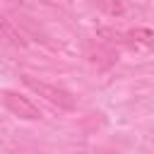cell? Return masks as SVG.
<instances>
[{
	"mask_svg": "<svg viewBox=\"0 0 154 154\" xmlns=\"http://www.w3.org/2000/svg\"><path fill=\"white\" fill-rule=\"evenodd\" d=\"M22 82H24V87H29L36 96L46 99L48 103H53V106H58V108H63V111H75V108H77V99H75L67 89H63V87H58V84L36 79V77H31V75H22Z\"/></svg>",
	"mask_w": 154,
	"mask_h": 154,
	"instance_id": "cell-1",
	"label": "cell"
},
{
	"mask_svg": "<svg viewBox=\"0 0 154 154\" xmlns=\"http://www.w3.org/2000/svg\"><path fill=\"white\" fill-rule=\"evenodd\" d=\"M0 101H2V106H5L12 116H17L19 120H38V118H41L38 106H36L29 96H24V94H19V91H14V89H2V91H0Z\"/></svg>",
	"mask_w": 154,
	"mask_h": 154,
	"instance_id": "cell-2",
	"label": "cell"
},
{
	"mask_svg": "<svg viewBox=\"0 0 154 154\" xmlns=\"http://www.w3.org/2000/svg\"><path fill=\"white\" fill-rule=\"evenodd\" d=\"M0 38H5L10 46L14 48H26V38L22 36V31L14 26L12 19H7L2 12H0Z\"/></svg>",
	"mask_w": 154,
	"mask_h": 154,
	"instance_id": "cell-3",
	"label": "cell"
},
{
	"mask_svg": "<svg viewBox=\"0 0 154 154\" xmlns=\"http://www.w3.org/2000/svg\"><path fill=\"white\" fill-rule=\"evenodd\" d=\"M128 38H130L132 43H140V46L154 48V29H147V26L130 29V31H128Z\"/></svg>",
	"mask_w": 154,
	"mask_h": 154,
	"instance_id": "cell-4",
	"label": "cell"
},
{
	"mask_svg": "<svg viewBox=\"0 0 154 154\" xmlns=\"http://www.w3.org/2000/svg\"><path fill=\"white\" fill-rule=\"evenodd\" d=\"M103 14H108V17H120V14H125V5H123V0H91Z\"/></svg>",
	"mask_w": 154,
	"mask_h": 154,
	"instance_id": "cell-5",
	"label": "cell"
},
{
	"mask_svg": "<svg viewBox=\"0 0 154 154\" xmlns=\"http://www.w3.org/2000/svg\"><path fill=\"white\" fill-rule=\"evenodd\" d=\"M149 137H152V142H154V128H152V135H149Z\"/></svg>",
	"mask_w": 154,
	"mask_h": 154,
	"instance_id": "cell-6",
	"label": "cell"
}]
</instances>
